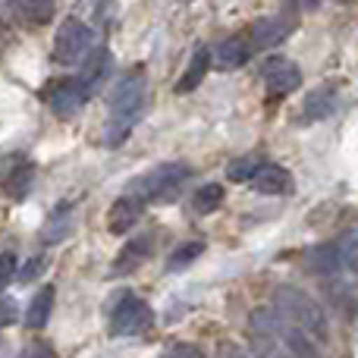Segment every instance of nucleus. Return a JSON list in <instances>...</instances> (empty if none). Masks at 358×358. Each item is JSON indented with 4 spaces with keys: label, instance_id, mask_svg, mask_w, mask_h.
<instances>
[{
    "label": "nucleus",
    "instance_id": "obj_22",
    "mask_svg": "<svg viewBox=\"0 0 358 358\" xmlns=\"http://www.w3.org/2000/svg\"><path fill=\"white\" fill-rule=\"evenodd\" d=\"M258 170H261V161L255 155L236 157V161L227 167V179H233V182H252Z\"/></svg>",
    "mask_w": 358,
    "mask_h": 358
},
{
    "label": "nucleus",
    "instance_id": "obj_9",
    "mask_svg": "<svg viewBox=\"0 0 358 358\" xmlns=\"http://www.w3.org/2000/svg\"><path fill=\"white\" fill-rule=\"evenodd\" d=\"M292 35V19L289 16H264L248 29V44L252 50H271L283 44Z\"/></svg>",
    "mask_w": 358,
    "mask_h": 358
},
{
    "label": "nucleus",
    "instance_id": "obj_27",
    "mask_svg": "<svg viewBox=\"0 0 358 358\" xmlns=\"http://www.w3.org/2000/svg\"><path fill=\"white\" fill-rule=\"evenodd\" d=\"M41 271H44V258H31L29 264L22 267V273H19V283H31Z\"/></svg>",
    "mask_w": 358,
    "mask_h": 358
},
{
    "label": "nucleus",
    "instance_id": "obj_1",
    "mask_svg": "<svg viewBox=\"0 0 358 358\" xmlns=\"http://www.w3.org/2000/svg\"><path fill=\"white\" fill-rule=\"evenodd\" d=\"M145 69L136 66L123 76V79L113 85L110 92V120H107V129H104V145L107 148H117L129 138L132 126L138 123L142 117V107H145Z\"/></svg>",
    "mask_w": 358,
    "mask_h": 358
},
{
    "label": "nucleus",
    "instance_id": "obj_16",
    "mask_svg": "<svg viewBox=\"0 0 358 358\" xmlns=\"http://www.w3.org/2000/svg\"><path fill=\"white\" fill-rule=\"evenodd\" d=\"M308 271H315L317 277H324V280H330V277H336V273H343V261H340V245H317V248H311L308 252Z\"/></svg>",
    "mask_w": 358,
    "mask_h": 358
},
{
    "label": "nucleus",
    "instance_id": "obj_26",
    "mask_svg": "<svg viewBox=\"0 0 358 358\" xmlns=\"http://www.w3.org/2000/svg\"><path fill=\"white\" fill-rule=\"evenodd\" d=\"M161 358H208V355H204V349L192 346V343H176L167 352H161Z\"/></svg>",
    "mask_w": 358,
    "mask_h": 358
},
{
    "label": "nucleus",
    "instance_id": "obj_4",
    "mask_svg": "<svg viewBox=\"0 0 358 358\" xmlns=\"http://www.w3.org/2000/svg\"><path fill=\"white\" fill-rule=\"evenodd\" d=\"M92 44H94V31L88 29L85 22H79V19H63L54 35V60L63 63V66L82 63L92 54Z\"/></svg>",
    "mask_w": 358,
    "mask_h": 358
},
{
    "label": "nucleus",
    "instance_id": "obj_23",
    "mask_svg": "<svg viewBox=\"0 0 358 358\" xmlns=\"http://www.w3.org/2000/svg\"><path fill=\"white\" fill-rule=\"evenodd\" d=\"M13 6L31 22H48L54 13V0H13Z\"/></svg>",
    "mask_w": 358,
    "mask_h": 358
},
{
    "label": "nucleus",
    "instance_id": "obj_3",
    "mask_svg": "<svg viewBox=\"0 0 358 358\" xmlns=\"http://www.w3.org/2000/svg\"><path fill=\"white\" fill-rule=\"evenodd\" d=\"M189 176H192L189 164L170 161V164H161V167L148 170L145 176L132 179L126 195L138 198V201H161V198H173L179 192V185H182Z\"/></svg>",
    "mask_w": 358,
    "mask_h": 358
},
{
    "label": "nucleus",
    "instance_id": "obj_2",
    "mask_svg": "<svg viewBox=\"0 0 358 358\" xmlns=\"http://www.w3.org/2000/svg\"><path fill=\"white\" fill-rule=\"evenodd\" d=\"M273 308H277L292 327H299L305 336H311L317 346H327L330 324H327L324 308L317 305V299H311L308 292L296 289V286H280V289L273 292Z\"/></svg>",
    "mask_w": 358,
    "mask_h": 358
},
{
    "label": "nucleus",
    "instance_id": "obj_20",
    "mask_svg": "<svg viewBox=\"0 0 358 358\" xmlns=\"http://www.w3.org/2000/svg\"><path fill=\"white\" fill-rule=\"evenodd\" d=\"M50 311H54V286H44L29 305V327H44L50 321Z\"/></svg>",
    "mask_w": 358,
    "mask_h": 358
},
{
    "label": "nucleus",
    "instance_id": "obj_6",
    "mask_svg": "<svg viewBox=\"0 0 358 358\" xmlns=\"http://www.w3.org/2000/svg\"><path fill=\"white\" fill-rule=\"evenodd\" d=\"M155 321V311L148 302H142L138 296L126 292L110 311V336H136L145 334Z\"/></svg>",
    "mask_w": 358,
    "mask_h": 358
},
{
    "label": "nucleus",
    "instance_id": "obj_24",
    "mask_svg": "<svg viewBox=\"0 0 358 358\" xmlns=\"http://www.w3.org/2000/svg\"><path fill=\"white\" fill-rule=\"evenodd\" d=\"M201 252H204V245L201 242H185V245H179L173 255L167 258V271H185V267L192 264L195 258H201Z\"/></svg>",
    "mask_w": 358,
    "mask_h": 358
},
{
    "label": "nucleus",
    "instance_id": "obj_11",
    "mask_svg": "<svg viewBox=\"0 0 358 358\" xmlns=\"http://www.w3.org/2000/svg\"><path fill=\"white\" fill-rule=\"evenodd\" d=\"M336 107H340V92H336L334 85L315 88V92L305 98V104H302V120H305V123L327 120L330 113H336Z\"/></svg>",
    "mask_w": 358,
    "mask_h": 358
},
{
    "label": "nucleus",
    "instance_id": "obj_30",
    "mask_svg": "<svg viewBox=\"0 0 358 358\" xmlns=\"http://www.w3.org/2000/svg\"><path fill=\"white\" fill-rule=\"evenodd\" d=\"M22 358H54V352H50V346H41V343H35V346L25 349Z\"/></svg>",
    "mask_w": 358,
    "mask_h": 358
},
{
    "label": "nucleus",
    "instance_id": "obj_5",
    "mask_svg": "<svg viewBox=\"0 0 358 358\" xmlns=\"http://www.w3.org/2000/svg\"><path fill=\"white\" fill-rule=\"evenodd\" d=\"M252 349L258 358H296L289 343L280 336L277 324H273V308H258L252 315Z\"/></svg>",
    "mask_w": 358,
    "mask_h": 358
},
{
    "label": "nucleus",
    "instance_id": "obj_15",
    "mask_svg": "<svg viewBox=\"0 0 358 358\" xmlns=\"http://www.w3.org/2000/svg\"><path fill=\"white\" fill-rule=\"evenodd\" d=\"M138 217H142V201L132 198V195H126V198H120V201L110 208V214H107V229L117 233V236H123L136 227Z\"/></svg>",
    "mask_w": 358,
    "mask_h": 358
},
{
    "label": "nucleus",
    "instance_id": "obj_13",
    "mask_svg": "<svg viewBox=\"0 0 358 358\" xmlns=\"http://www.w3.org/2000/svg\"><path fill=\"white\" fill-rule=\"evenodd\" d=\"M107 73H110V50H107V48H94L92 54L82 60V69H79V76H76V79H79L82 85H85V92L92 94L94 88L104 82Z\"/></svg>",
    "mask_w": 358,
    "mask_h": 358
},
{
    "label": "nucleus",
    "instance_id": "obj_19",
    "mask_svg": "<svg viewBox=\"0 0 358 358\" xmlns=\"http://www.w3.org/2000/svg\"><path fill=\"white\" fill-rule=\"evenodd\" d=\"M69 217H73V208H69V204H60V208L48 217V223H44V242H48V245L66 239L69 227H73V220H69Z\"/></svg>",
    "mask_w": 358,
    "mask_h": 358
},
{
    "label": "nucleus",
    "instance_id": "obj_8",
    "mask_svg": "<svg viewBox=\"0 0 358 358\" xmlns=\"http://www.w3.org/2000/svg\"><path fill=\"white\" fill-rule=\"evenodd\" d=\"M85 98H88V92L79 79L50 82V88H48V104L57 117H73V113H79Z\"/></svg>",
    "mask_w": 358,
    "mask_h": 358
},
{
    "label": "nucleus",
    "instance_id": "obj_10",
    "mask_svg": "<svg viewBox=\"0 0 358 358\" xmlns=\"http://www.w3.org/2000/svg\"><path fill=\"white\" fill-rule=\"evenodd\" d=\"M35 179V167L25 157H0V185L10 198H25Z\"/></svg>",
    "mask_w": 358,
    "mask_h": 358
},
{
    "label": "nucleus",
    "instance_id": "obj_12",
    "mask_svg": "<svg viewBox=\"0 0 358 358\" xmlns=\"http://www.w3.org/2000/svg\"><path fill=\"white\" fill-rule=\"evenodd\" d=\"M210 57H214L217 69H239L242 63H248V57H252V44H248V38L242 35H233L227 38V41L217 44V50H210Z\"/></svg>",
    "mask_w": 358,
    "mask_h": 358
},
{
    "label": "nucleus",
    "instance_id": "obj_29",
    "mask_svg": "<svg viewBox=\"0 0 358 358\" xmlns=\"http://www.w3.org/2000/svg\"><path fill=\"white\" fill-rule=\"evenodd\" d=\"M6 324H16V302L13 299L0 302V327H6Z\"/></svg>",
    "mask_w": 358,
    "mask_h": 358
},
{
    "label": "nucleus",
    "instance_id": "obj_18",
    "mask_svg": "<svg viewBox=\"0 0 358 358\" xmlns=\"http://www.w3.org/2000/svg\"><path fill=\"white\" fill-rule=\"evenodd\" d=\"M148 252H151V242H148V239H132V242H126L123 252H120L117 261H113V277L132 273L145 258H148Z\"/></svg>",
    "mask_w": 358,
    "mask_h": 358
},
{
    "label": "nucleus",
    "instance_id": "obj_31",
    "mask_svg": "<svg viewBox=\"0 0 358 358\" xmlns=\"http://www.w3.org/2000/svg\"><path fill=\"white\" fill-rule=\"evenodd\" d=\"M286 3H289L292 10H315L317 0H286Z\"/></svg>",
    "mask_w": 358,
    "mask_h": 358
},
{
    "label": "nucleus",
    "instance_id": "obj_17",
    "mask_svg": "<svg viewBox=\"0 0 358 358\" xmlns=\"http://www.w3.org/2000/svg\"><path fill=\"white\" fill-rule=\"evenodd\" d=\"M210 63H214V57H210V50H208V48H198L195 54H192V63H189V66H185L182 79H179L176 92H179V94H189V92H195V88L204 82V76H208Z\"/></svg>",
    "mask_w": 358,
    "mask_h": 358
},
{
    "label": "nucleus",
    "instance_id": "obj_28",
    "mask_svg": "<svg viewBox=\"0 0 358 358\" xmlns=\"http://www.w3.org/2000/svg\"><path fill=\"white\" fill-rule=\"evenodd\" d=\"M13 271H16V258H13V255H0V289L10 283Z\"/></svg>",
    "mask_w": 358,
    "mask_h": 358
},
{
    "label": "nucleus",
    "instance_id": "obj_7",
    "mask_svg": "<svg viewBox=\"0 0 358 358\" xmlns=\"http://www.w3.org/2000/svg\"><path fill=\"white\" fill-rule=\"evenodd\" d=\"M261 79H264L267 94H289L302 85V69L296 66L292 60L286 57H271V60L261 66Z\"/></svg>",
    "mask_w": 358,
    "mask_h": 358
},
{
    "label": "nucleus",
    "instance_id": "obj_21",
    "mask_svg": "<svg viewBox=\"0 0 358 358\" xmlns=\"http://www.w3.org/2000/svg\"><path fill=\"white\" fill-rule=\"evenodd\" d=\"M220 204H223V185H217V182L201 185V189L192 195V208H195L198 214H210V210H217Z\"/></svg>",
    "mask_w": 358,
    "mask_h": 358
},
{
    "label": "nucleus",
    "instance_id": "obj_14",
    "mask_svg": "<svg viewBox=\"0 0 358 358\" xmlns=\"http://www.w3.org/2000/svg\"><path fill=\"white\" fill-rule=\"evenodd\" d=\"M252 185L261 195H286V192L292 189V176H289V170L280 167V164H261Z\"/></svg>",
    "mask_w": 358,
    "mask_h": 358
},
{
    "label": "nucleus",
    "instance_id": "obj_25",
    "mask_svg": "<svg viewBox=\"0 0 358 358\" xmlns=\"http://www.w3.org/2000/svg\"><path fill=\"white\" fill-rule=\"evenodd\" d=\"M340 245V261H343V271L358 277V229L343 236V242H336Z\"/></svg>",
    "mask_w": 358,
    "mask_h": 358
}]
</instances>
